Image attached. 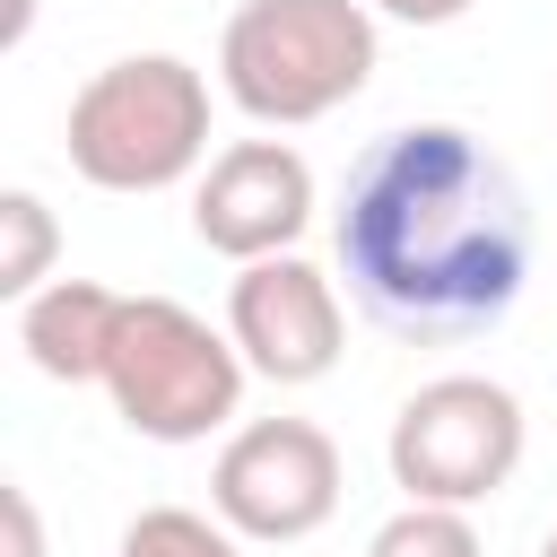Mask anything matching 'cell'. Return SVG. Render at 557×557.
Segmentation results:
<instances>
[{"instance_id":"obj_1","label":"cell","mask_w":557,"mask_h":557,"mask_svg":"<svg viewBox=\"0 0 557 557\" xmlns=\"http://www.w3.org/2000/svg\"><path fill=\"white\" fill-rule=\"evenodd\" d=\"M339 278L400 339L496 331L531 287V200L522 174L461 122L383 131L339 191Z\"/></svg>"},{"instance_id":"obj_2","label":"cell","mask_w":557,"mask_h":557,"mask_svg":"<svg viewBox=\"0 0 557 557\" xmlns=\"http://www.w3.org/2000/svg\"><path fill=\"white\" fill-rule=\"evenodd\" d=\"M374 9L366 0H244L218 35V87L261 131H305L366 96Z\"/></svg>"},{"instance_id":"obj_3","label":"cell","mask_w":557,"mask_h":557,"mask_svg":"<svg viewBox=\"0 0 557 557\" xmlns=\"http://www.w3.org/2000/svg\"><path fill=\"white\" fill-rule=\"evenodd\" d=\"M70 174L96 191H174L209 174V78L183 52H122L70 96Z\"/></svg>"},{"instance_id":"obj_4","label":"cell","mask_w":557,"mask_h":557,"mask_svg":"<svg viewBox=\"0 0 557 557\" xmlns=\"http://www.w3.org/2000/svg\"><path fill=\"white\" fill-rule=\"evenodd\" d=\"M244 348L209 331L174 296H122L113 357H104V400L131 435L148 444H200L244 409Z\"/></svg>"},{"instance_id":"obj_5","label":"cell","mask_w":557,"mask_h":557,"mask_svg":"<svg viewBox=\"0 0 557 557\" xmlns=\"http://www.w3.org/2000/svg\"><path fill=\"white\" fill-rule=\"evenodd\" d=\"M522 444H531V418L496 374H435L400 400L383 461H392V487L409 505H461L470 513L479 496H496L522 470Z\"/></svg>"},{"instance_id":"obj_6","label":"cell","mask_w":557,"mask_h":557,"mask_svg":"<svg viewBox=\"0 0 557 557\" xmlns=\"http://www.w3.org/2000/svg\"><path fill=\"white\" fill-rule=\"evenodd\" d=\"M339 487H348L339 444L313 418H252V426L226 435V453L209 470V513L235 540L287 548V540H313L339 513Z\"/></svg>"},{"instance_id":"obj_7","label":"cell","mask_w":557,"mask_h":557,"mask_svg":"<svg viewBox=\"0 0 557 557\" xmlns=\"http://www.w3.org/2000/svg\"><path fill=\"white\" fill-rule=\"evenodd\" d=\"M226 339L244 348V366L261 383H322L339 366V287L305 261V252H270L244 261L226 287Z\"/></svg>"},{"instance_id":"obj_8","label":"cell","mask_w":557,"mask_h":557,"mask_svg":"<svg viewBox=\"0 0 557 557\" xmlns=\"http://www.w3.org/2000/svg\"><path fill=\"white\" fill-rule=\"evenodd\" d=\"M305 226H313V165L287 139H235L191 183V235L226 261L296 252Z\"/></svg>"},{"instance_id":"obj_9","label":"cell","mask_w":557,"mask_h":557,"mask_svg":"<svg viewBox=\"0 0 557 557\" xmlns=\"http://www.w3.org/2000/svg\"><path fill=\"white\" fill-rule=\"evenodd\" d=\"M113 322H122V296L96 287V278H52L17 305V348L35 374L52 383H104V357H113Z\"/></svg>"},{"instance_id":"obj_10","label":"cell","mask_w":557,"mask_h":557,"mask_svg":"<svg viewBox=\"0 0 557 557\" xmlns=\"http://www.w3.org/2000/svg\"><path fill=\"white\" fill-rule=\"evenodd\" d=\"M0 226H9V244H0V296L9 305H26L35 287H52V209L35 200V191H0Z\"/></svg>"},{"instance_id":"obj_11","label":"cell","mask_w":557,"mask_h":557,"mask_svg":"<svg viewBox=\"0 0 557 557\" xmlns=\"http://www.w3.org/2000/svg\"><path fill=\"white\" fill-rule=\"evenodd\" d=\"M113 557H244V540H235L218 513H191V505H148V513L113 540Z\"/></svg>"},{"instance_id":"obj_12","label":"cell","mask_w":557,"mask_h":557,"mask_svg":"<svg viewBox=\"0 0 557 557\" xmlns=\"http://www.w3.org/2000/svg\"><path fill=\"white\" fill-rule=\"evenodd\" d=\"M366 557H487V548H479V531H470L461 505H400L366 540Z\"/></svg>"},{"instance_id":"obj_13","label":"cell","mask_w":557,"mask_h":557,"mask_svg":"<svg viewBox=\"0 0 557 557\" xmlns=\"http://www.w3.org/2000/svg\"><path fill=\"white\" fill-rule=\"evenodd\" d=\"M0 531H9L0 557H44V513H35L26 487H0Z\"/></svg>"},{"instance_id":"obj_14","label":"cell","mask_w":557,"mask_h":557,"mask_svg":"<svg viewBox=\"0 0 557 557\" xmlns=\"http://www.w3.org/2000/svg\"><path fill=\"white\" fill-rule=\"evenodd\" d=\"M366 9H383L400 26H453V17H470V0H366Z\"/></svg>"},{"instance_id":"obj_15","label":"cell","mask_w":557,"mask_h":557,"mask_svg":"<svg viewBox=\"0 0 557 557\" xmlns=\"http://www.w3.org/2000/svg\"><path fill=\"white\" fill-rule=\"evenodd\" d=\"M26 26H35V0H9V26H0V44H26Z\"/></svg>"},{"instance_id":"obj_16","label":"cell","mask_w":557,"mask_h":557,"mask_svg":"<svg viewBox=\"0 0 557 557\" xmlns=\"http://www.w3.org/2000/svg\"><path fill=\"white\" fill-rule=\"evenodd\" d=\"M540 557H557V531H548V540H540Z\"/></svg>"}]
</instances>
